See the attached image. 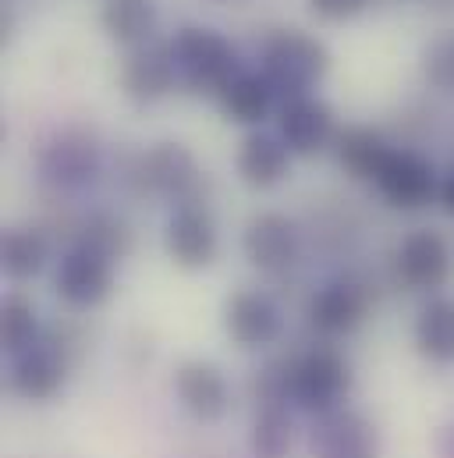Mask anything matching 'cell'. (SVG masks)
I'll list each match as a JSON object with an SVG mask.
<instances>
[{
  "instance_id": "obj_1",
  "label": "cell",
  "mask_w": 454,
  "mask_h": 458,
  "mask_svg": "<svg viewBox=\"0 0 454 458\" xmlns=\"http://www.w3.org/2000/svg\"><path fill=\"white\" fill-rule=\"evenodd\" d=\"M327 47L302 29H277L263 43V79L273 86V93H284L288 100L309 97V89L327 75Z\"/></svg>"
},
{
  "instance_id": "obj_2",
  "label": "cell",
  "mask_w": 454,
  "mask_h": 458,
  "mask_svg": "<svg viewBox=\"0 0 454 458\" xmlns=\"http://www.w3.org/2000/svg\"><path fill=\"white\" fill-rule=\"evenodd\" d=\"M351 387V366L338 348H309L302 355H291V377H288V405L320 416L327 409L344 405V394Z\"/></svg>"
},
{
  "instance_id": "obj_3",
  "label": "cell",
  "mask_w": 454,
  "mask_h": 458,
  "mask_svg": "<svg viewBox=\"0 0 454 458\" xmlns=\"http://www.w3.org/2000/svg\"><path fill=\"white\" fill-rule=\"evenodd\" d=\"M171 50H174L181 82H185L189 89H196V93H214V97H221L227 82L238 75L234 47L227 43L221 32H214V29L185 25V29L174 32Z\"/></svg>"
},
{
  "instance_id": "obj_4",
  "label": "cell",
  "mask_w": 454,
  "mask_h": 458,
  "mask_svg": "<svg viewBox=\"0 0 454 458\" xmlns=\"http://www.w3.org/2000/svg\"><path fill=\"white\" fill-rule=\"evenodd\" d=\"M36 167L57 192H82L100 174V142L86 128H61L43 142Z\"/></svg>"
},
{
  "instance_id": "obj_5",
  "label": "cell",
  "mask_w": 454,
  "mask_h": 458,
  "mask_svg": "<svg viewBox=\"0 0 454 458\" xmlns=\"http://www.w3.org/2000/svg\"><path fill=\"white\" fill-rule=\"evenodd\" d=\"M135 182L142 192H153V196H164V199H174L178 207H185V203H199L196 196L203 185V167L189 146L156 142L153 149H146L139 157Z\"/></svg>"
},
{
  "instance_id": "obj_6",
  "label": "cell",
  "mask_w": 454,
  "mask_h": 458,
  "mask_svg": "<svg viewBox=\"0 0 454 458\" xmlns=\"http://www.w3.org/2000/svg\"><path fill=\"white\" fill-rule=\"evenodd\" d=\"M68 369H71V355L68 344L57 342L54 331H43V338L29 344L25 352L11 355V369H7V384L18 398L25 402H50L61 394V387L68 384Z\"/></svg>"
},
{
  "instance_id": "obj_7",
  "label": "cell",
  "mask_w": 454,
  "mask_h": 458,
  "mask_svg": "<svg viewBox=\"0 0 454 458\" xmlns=\"http://www.w3.org/2000/svg\"><path fill=\"white\" fill-rule=\"evenodd\" d=\"M309 452L313 458H380V434L366 412L338 405L313 416Z\"/></svg>"
},
{
  "instance_id": "obj_8",
  "label": "cell",
  "mask_w": 454,
  "mask_h": 458,
  "mask_svg": "<svg viewBox=\"0 0 454 458\" xmlns=\"http://www.w3.org/2000/svg\"><path fill=\"white\" fill-rule=\"evenodd\" d=\"M54 288H57V295L71 310H97L114 288V259L93 252L89 245H79L75 242L57 259Z\"/></svg>"
},
{
  "instance_id": "obj_9",
  "label": "cell",
  "mask_w": 454,
  "mask_h": 458,
  "mask_svg": "<svg viewBox=\"0 0 454 458\" xmlns=\"http://www.w3.org/2000/svg\"><path fill=\"white\" fill-rule=\"evenodd\" d=\"M241 249H245V259L259 270V274H284L295 267L298 259V249H302V234L298 225L284 214H256L245 234H241Z\"/></svg>"
},
{
  "instance_id": "obj_10",
  "label": "cell",
  "mask_w": 454,
  "mask_h": 458,
  "mask_svg": "<svg viewBox=\"0 0 454 458\" xmlns=\"http://www.w3.org/2000/svg\"><path fill=\"white\" fill-rule=\"evenodd\" d=\"M394 270L412 292H433L451 274V242L433 228L412 231L394 252Z\"/></svg>"
},
{
  "instance_id": "obj_11",
  "label": "cell",
  "mask_w": 454,
  "mask_h": 458,
  "mask_svg": "<svg viewBox=\"0 0 454 458\" xmlns=\"http://www.w3.org/2000/svg\"><path fill=\"white\" fill-rule=\"evenodd\" d=\"M373 182L398 210H419L441 192L433 164L412 149H391V157L383 160V167Z\"/></svg>"
},
{
  "instance_id": "obj_12",
  "label": "cell",
  "mask_w": 454,
  "mask_h": 458,
  "mask_svg": "<svg viewBox=\"0 0 454 458\" xmlns=\"http://www.w3.org/2000/svg\"><path fill=\"white\" fill-rule=\"evenodd\" d=\"M164 245H167V256L185 267V270H203L217 259V228H214V217L199 207V203H185V207H174L167 231H164Z\"/></svg>"
},
{
  "instance_id": "obj_13",
  "label": "cell",
  "mask_w": 454,
  "mask_h": 458,
  "mask_svg": "<svg viewBox=\"0 0 454 458\" xmlns=\"http://www.w3.org/2000/svg\"><path fill=\"white\" fill-rule=\"evenodd\" d=\"M174 398L199 423H217L231 409L227 377L214 362H203V359H189L174 369Z\"/></svg>"
},
{
  "instance_id": "obj_14",
  "label": "cell",
  "mask_w": 454,
  "mask_h": 458,
  "mask_svg": "<svg viewBox=\"0 0 454 458\" xmlns=\"http://www.w3.org/2000/svg\"><path fill=\"white\" fill-rule=\"evenodd\" d=\"M178 61H174V50L171 43H146L139 50L128 54L124 68H121V89L128 100L135 104H156L164 100L174 82H178Z\"/></svg>"
},
{
  "instance_id": "obj_15",
  "label": "cell",
  "mask_w": 454,
  "mask_h": 458,
  "mask_svg": "<svg viewBox=\"0 0 454 458\" xmlns=\"http://www.w3.org/2000/svg\"><path fill=\"white\" fill-rule=\"evenodd\" d=\"M281 306L266 295V292H252V288H241L227 299L224 306V327L231 335V342L241 344V348H266V344L277 342L281 335Z\"/></svg>"
},
{
  "instance_id": "obj_16",
  "label": "cell",
  "mask_w": 454,
  "mask_h": 458,
  "mask_svg": "<svg viewBox=\"0 0 454 458\" xmlns=\"http://www.w3.org/2000/svg\"><path fill=\"white\" fill-rule=\"evenodd\" d=\"M366 310H369V292L351 281V277H338V281H327L324 288L313 292L309 299V324L327 335V338H338L355 331L362 320H366Z\"/></svg>"
},
{
  "instance_id": "obj_17",
  "label": "cell",
  "mask_w": 454,
  "mask_h": 458,
  "mask_svg": "<svg viewBox=\"0 0 454 458\" xmlns=\"http://www.w3.org/2000/svg\"><path fill=\"white\" fill-rule=\"evenodd\" d=\"M281 139L295 157H316L334 142V111L316 97H295L281 107Z\"/></svg>"
},
{
  "instance_id": "obj_18",
  "label": "cell",
  "mask_w": 454,
  "mask_h": 458,
  "mask_svg": "<svg viewBox=\"0 0 454 458\" xmlns=\"http://www.w3.org/2000/svg\"><path fill=\"white\" fill-rule=\"evenodd\" d=\"M234 167H238V178L248 185V189H273L288 178L291 171V149L284 146V139L277 135H266V131H252L238 157H234Z\"/></svg>"
},
{
  "instance_id": "obj_19",
  "label": "cell",
  "mask_w": 454,
  "mask_h": 458,
  "mask_svg": "<svg viewBox=\"0 0 454 458\" xmlns=\"http://www.w3.org/2000/svg\"><path fill=\"white\" fill-rule=\"evenodd\" d=\"M50 259V242L46 234L32 225H14L0 238V267L11 281H29L36 277Z\"/></svg>"
},
{
  "instance_id": "obj_20",
  "label": "cell",
  "mask_w": 454,
  "mask_h": 458,
  "mask_svg": "<svg viewBox=\"0 0 454 458\" xmlns=\"http://www.w3.org/2000/svg\"><path fill=\"white\" fill-rule=\"evenodd\" d=\"M104 32L121 47H146L156 29V4L153 0H104L100 11Z\"/></svg>"
},
{
  "instance_id": "obj_21",
  "label": "cell",
  "mask_w": 454,
  "mask_h": 458,
  "mask_svg": "<svg viewBox=\"0 0 454 458\" xmlns=\"http://www.w3.org/2000/svg\"><path fill=\"white\" fill-rule=\"evenodd\" d=\"M412 338L430 362H454V299H430L416 317Z\"/></svg>"
},
{
  "instance_id": "obj_22",
  "label": "cell",
  "mask_w": 454,
  "mask_h": 458,
  "mask_svg": "<svg viewBox=\"0 0 454 458\" xmlns=\"http://www.w3.org/2000/svg\"><path fill=\"white\" fill-rule=\"evenodd\" d=\"M217 100H221V111H224L227 121H234V124H259L263 117L270 114V107H273V86L263 75L238 72Z\"/></svg>"
},
{
  "instance_id": "obj_23",
  "label": "cell",
  "mask_w": 454,
  "mask_h": 458,
  "mask_svg": "<svg viewBox=\"0 0 454 458\" xmlns=\"http://www.w3.org/2000/svg\"><path fill=\"white\" fill-rule=\"evenodd\" d=\"M295 445V420L288 412V402H263L252 416L248 448L256 458H288Z\"/></svg>"
},
{
  "instance_id": "obj_24",
  "label": "cell",
  "mask_w": 454,
  "mask_h": 458,
  "mask_svg": "<svg viewBox=\"0 0 454 458\" xmlns=\"http://www.w3.org/2000/svg\"><path fill=\"white\" fill-rule=\"evenodd\" d=\"M387 157H391V146L373 128L355 124V128H344L338 135V164L351 178H369L373 182Z\"/></svg>"
},
{
  "instance_id": "obj_25",
  "label": "cell",
  "mask_w": 454,
  "mask_h": 458,
  "mask_svg": "<svg viewBox=\"0 0 454 458\" xmlns=\"http://www.w3.org/2000/svg\"><path fill=\"white\" fill-rule=\"evenodd\" d=\"M39 338H43V327H39L36 306L25 295H7L4 306H0V344H4V352L18 355Z\"/></svg>"
},
{
  "instance_id": "obj_26",
  "label": "cell",
  "mask_w": 454,
  "mask_h": 458,
  "mask_svg": "<svg viewBox=\"0 0 454 458\" xmlns=\"http://www.w3.org/2000/svg\"><path fill=\"white\" fill-rule=\"evenodd\" d=\"M79 245H89L93 252L107 256V259H121L131 252V228L117 217V214H89L86 225L79 228Z\"/></svg>"
},
{
  "instance_id": "obj_27",
  "label": "cell",
  "mask_w": 454,
  "mask_h": 458,
  "mask_svg": "<svg viewBox=\"0 0 454 458\" xmlns=\"http://www.w3.org/2000/svg\"><path fill=\"white\" fill-rule=\"evenodd\" d=\"M423 75L441 93H454V32H441L423 47Z\"/></svg>"
},
{
  "instance_id": "obj_28",
  "label": "cell",
  "mask_w": 454,
  "mask_h": 458,
  "mask_svg": "<svg viewBox=\"0 0 454 458\" xmlns=\"http://www.w3.org/2000/svg\"><path fill=\"white\" fill-rule=\"evenodd\" d=\"M373 0H309V11L324 21H344L355 18L358 11H366Z\"/></svg>"
},
{
  "instance_id": "obj_29",
  "label": "cell",
  "mask_w": 454,
  "mask_h": 458,
  "mask_svg": "<svg viewBox=\"0 0 454 458\" xmlns=\"http://www.w3.org/2000/svg\"><path fill=\"white\" fill-rule=\"evenodd\" d=\"M437 452H441V458H454V423L441 427V434H437Z\"/></svg>"
},
{
  "instance_id": "obj_30",
  "label": "cell",
  "mask_w": 454,
  "mask_h": 458,
  "mask_svg": "<svg viewBox=\"0 0 454 458\" xmlns=\"http://www.w3.org/2000/svg\"><path fill=\"white\" fill-rule=\"evenodd\" d=\"M441 203H444L448 214H454V171L444 178V185H441Z\"/></svg>"
}]
</instances>
